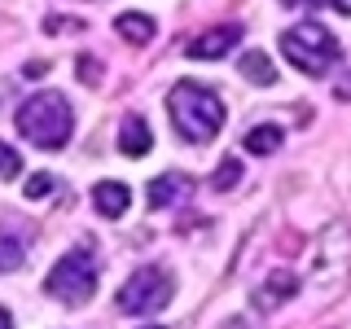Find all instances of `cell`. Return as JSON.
Segmentation results:
<instances>
[{
	"instance_id": "1",
	"label": "cell",
	"mask_w": 351,
	"mask_h": 329,
	"mask_svg": "<svg viewBox=\"0 0 351 329\" xmlns=\"http://www.w3.org/2000/svg\"><path fill=\"white\" fill-rule=\"evenodd\" d=\"M167 110H171L176 132L184 141H193V145H206L224 127V101H219V93H211L206 84H193V80H180L171 88Z\"/></svg>"
},
{
	"instance_id": "2",
	"label": "cell",
	"mask_w": 351,
	"mask_h": 329,
	"mask_svg": "<svg viewBox=\"0 0 351 329\" xmlns=\"http://www.w3.org/2000/svg\"><path fill=\"white\" fill-rule=\"evenodd\" d=\"M18 132L40 149H62L75 132V110L62 93H36L18 110Z\"/></svg>"
},
{
	"instance_id": "3",
	"label": "cell",
	"mask_w": 351,
	"mask_h": 329,
	"mask_svg": "<svg viewBox=\"0 0 351 329\" xmlns=\"http://www.w3.org/2000/svg\"><path fill=\"white\" fill-rule=\"evenodd\" d=\"M281 53L299 66L303 75H325V71H334V66H338V58H343L334 31L321 27V22H312V18L285 31V36H281Z\"/></svg>"
},
{
	"instance_id": "4",
	"label": "cell",
	"mask_w": 351,
	"mask_h": 329,
	"mask_svg": "<svg viewBox=\"0 0 351 329\" xmlns=\"http://www.w3.org/2000/svg\"><path fill=\"white\" fill-rule=\"evenodd\" d=\"M44 290L66 307H84L97 294V255L93 246H75L53 263V272L44 277Z\"/></svg>"
},
{
	"instance_id": "5",
	"label": "cell",
	"mask_w": 351,
	"mask_h": 329,
	"mask_svg": "<svg viewBox=\"0 0 351 329\" xmlns=\"http://www.w3.org/2000/svg\"><path fill=\"white\" fill-rule=\"evenodd\" d=\"M316 268H321V277H316V294H321L325 303H334L338 294L351 285V228L338 219V224H329L321 241H316Z\"/></svg>"
},
{
	"instance_id": "6",
	"label": "cell",
	"mask_w": 351,
	"mask_h": 329,
	"mask_svg": "<svg viewBox=\"0 0 351 329\" xmlns=\"http://www.w3.org/2000/svg\"><path fill=\"white\" fill-rule=\"evenodd\" d=\"M171 294H176V277L167 268H136L123 285H119L114 307L128 312V316H154V312H162V307L171 303Z\"/></svg>"
},
{
	"instance_id": "7",
	"label": "cell",
	"mask_w": 351,
	"mask_h": 329,
	"mask_svg": "<svg viewBox=\"0 0 351 329\" xmlns=\"http://www.w3.org/2000/svg\"><path fill=\"white\" fill-rule=\"evenodd\" d=\"M237 44H241V27L237 22H224V27H211V31H202V36H193L184 44V58L215 62V58H224L228 49H237Z\"/></svg>"
},
{
	"instance_id": "8",
	"label": "cell",
	"mask_w": 351,
	"mask_h": 329,
	"mask_svg": "<svg viewBox=\"0 0 351 329\" xmlns=\"http://www.w3.org/2000/svg\"><path fill=\"white\" fill-rule=\"evenodd\" d=\"M294 294H299V277H294V272H285V268H277V272H268V277L255 285V307H263V312H277V307L290 303Z\"/></svg>"
},
{
	"instance_id": "9",
	"label": "cell",
	"mask_w": 351,
	"mask_h": 329,
	"mask_svg": "<svg viewBox=\"0 0 351 329\" xmlns=\"http://www.w3.org/2000/svg\"><path fill=\"white\" fill-rule=\"evenodd\" d=\"M193 189V180L184 171H162V175H154L149 180V189H145V197H149V206L154 211H162V206H171V202H180L184 193Z\"/></svg>"
},
{
	"instance_id": "10",
	"label": "cell",
	"mask_w": 351,
	"mask_h": 329,
	"mask_svg": "<svg viewBox=\"0 0 351 329\" xmlns=\"http://www.w3.org/2000/svg\"><path fill=\"white\" fill-rule=\"evenodd\" d=\"M128 197H132V193H128L123 180H101V184L93 189V206H97V215L119 219V215L128 211Z\"/></svg>"
},
{
	"instance_id": "11",
	"label": "cell",
	"mask_w": 351,
	"mask_h": 329,
	"mask_svg": "<svg viewBox=\"0 0 351 329\" xmlns=\"http://www.w3.org/2000/svg\"><path fill=\"white\" fill-rule=\"evenodd\" d=\"M149 145H154L149 123L141 114H128L123 119V132H119V149H123L128 158H141V154H149Z\"/></svg>"
},
{
	"instance_id": "12",
	"label": "cell",
	"mask_w": 351,
	"mask_h": 329,
	"mask_svg": "<svg viewBox=\"0 0 351 329\" xmlns=\"http://www.w3.org/2000/svg\"><path fill=\"white\" fill-rule=\"evenodd\" d=\"M114 31H119V36H123L128 44H149L158 27H154V18H145V14H119Z\"/></svg>"
},
{
	"instance_id": "13",
	"label": "cell",
	"mask_w": 351,
	"mask_h": 329,
	"mask_svg": "<svg viewBox=\"0 0 351 329\" xmlns=\"http://www.w3.org/2000/svg\"><path fill=\"white\" fill-rule=\"evenodd\" d=\"M241 75H246L250 84H259V88H272L277 84V66L268 62V53H246V58H241Z\"/></svg>"
},
{
	"instance_id": "14",
	"label": "cell",
	"mask_w": 351,
	"mask_h": 329,
	"mask_svg": "<svg viewBox=\"0 0 351 329\" xmlns=\"http://www.w3.org/2000/svg\"><path fill=\"white\" fill-rule=\"evenodd\" d=\"M281 141H285V132H281V127L259 123V127H250V132H246V141H241V145H246L250 154H277V149H281Z\"/></svg>"
},
{
	"instance_id": "15",
	"label": "cell",
	"mask_w": 351,
	"mask_h": 329,
	"mask_svg": "<svg viewBox=\"0 0 351 329\" xmlns=\"http://www.w3.org/2000/svg\"><path fill=\"white\" fill-rule=\"evenodd\" d=\"M22 259H27V246H22V237H14L9 228H0V272L22 268Z\"/></svg>"
},
{
	"instance_id": "16",
	"label": "cell",
	"mask_w": 351,
	"mask_h": 329,
	"mask_svg": "<svg viewBox=\"0 0 351 329\" xmlns=\"http://www.w3.org/2000/svg\"><path fill=\"white\" fill-rule=\"evenodd\" d=\"M237 180H241V162H237V158H224V162L215 167V175H211V189H215V193H228Z\"/></svg>"
},
{
	"instance_id": "17",
	"label": "cell",
	"mask_w": 351,
	"mask_h": 329,
	"mask_svg": "<svg viewBox=\"0 0 351 329\" xmlns=\"http://www.w3.org/2000/svg\"><path fill=\"white\" fill-rule=\"evenodd\" d=\"M18 171H22V154H18L14 145H5V141H0V175H5V180H14Z\"/></svg>"
},
{
	"instance_id": "18",
	"label": "cell",
	"mask_w": 351,
	"mask_h": 329,
	"mask_svg": "<svg viewBox=\"0 0 351 329\" xmlns=\"http://www.w3.org/2000/svg\"><path fill=\"white\" fill-rule=\"evenodd\" d=\"M75 75H80L84 84H97L101 80V58H80L75 62Z\"/></svg>"
},
{
	"instance_id": "19",
	"label": "cell",
	"mask_w": 351,
	"mask_h": 329,
	"mask_svg": "<svg viewBox=\"0 0 351 329\" xmlns=\"http://www.w3.org/2000/svg\"><path fill=\"white\" fill-rule=\"evenodd\" d=\"M53 193V175H31V180H27V197H49Z\"/></svg>"
},
{
	"instance_id": "20",
	"label": "cell",
	"mask_w": 351,
	"mask_h": 329,
	"mask_svg": "<svg viewBox=\"0 0 351 329\" xmlns=\"http://www.w3.org/2000/svg\"><path fill=\"white\" fill-rule=\"evenodd\" d=\"M334 97H338V101H351V71H347L343 80L334 84Z\"/></svg>"
},
{
	"instance_id": "21",
	"label": "cell",
	"mask_w": 351,
	"mask_h": 329,
	"mask_svg": "<svg viewBox=\"0 0 351 329\" xmlns=\"http://www.w3.org/2000/svg\"><path fill=\"white\" fill-rule=\"evenodd\" d=\"M75 27H84V22H75V18H49V31H75Z\"/></svg>"
},
{
	"instance_id": "22",
	"label": "cell",
	"mask_w": 351,
	"mask_h": 329,
	"mask_svg": "<svg viewBox=\"0 0 351 329\" xmlns=\"http://www.w3.org/2000/svg\"><path fill=\"white\" fill-rule=\"evenodd\" d=\"M329 5H334L338 14H347V18H351V0H329Z\"/></svg>"
},
{
	"instance_id": "23",
	"label": "cell",
	"mask_w": 351,
	"mask_h": 329,
	"mask_svg": "<svg viewBox=\"0 0 351 329\" xmlns=\"http://www.w3.org/2000/svg\"><path fill=\"white\" fill-rule=\"evenodd\" d=\"M0 329H14V316H9L5 307H0Z\"/></svg>"
},
{
	"instance_id": "24",
	"label": "cell",
	"mask_w": 351,
	"mask_h": 329,
	"mask_svg": "<svg viewBox=\"0 0 351 329\" xmlns=\"http://www.w3.org/2000/svg\"><path fill=\"white\" fill-rule=\"evenodd\" d=\"M281 5H321V0H281Z\"/></svg>"
},
{
	"instance_id": "25",
	"label": "cell",
	"mask_w": 351,
	"mask_h": 329,
	"mask_svg": "<svg viewBox=\"0 0 351 329\" xmlns=\"http://www.w3.org/2000/svg\"><path fill=\"white\" fill-rule=\"evenodd\" d=\"M154 329H162V325H154Z\"/></svg>"
}]
</instances>
